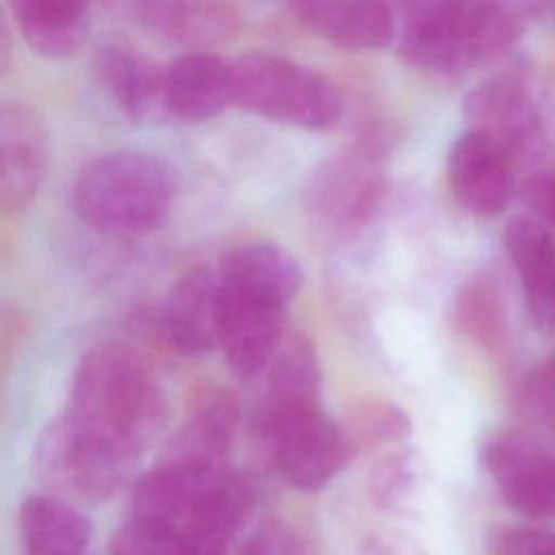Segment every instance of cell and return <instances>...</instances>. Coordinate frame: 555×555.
I'll return each mask as SVG.
<instances>
[{
	"instance_id": "1",
	"label": "cell",
	"mask_w": 555,
	"mask_h": 555,
	"mask_svg": "<svg viewBox=\"0 0 555 555\" xmlns=\"http://www.w3.org/2000/svg\"><path fill=\"white\" fill-rule=\"evenodd\" d=\"M61 416L93 444L137 466L167 423V401L137 349L104 340L78 360Z\"/></svg>"
},
{
	"instance_id": "2",
	"label": "cell",
	"mask_w": 555,
	"mask_h": 555,
	"mask_svg": "<svg viewBox=\"0 0 555 555\" xmlns=\"http://www.w3.org/2000/svg\"><path fill=\"white\" fill-rule=\"evenodd\" d=\"M544 0H399L397 52L436 78H457L505 54Z\"/></svg>"
},
{
	"instance_id": "3",
	"label": "cell",
	"mask_w": 555,
	"mask_h": 555,
	"mask_svg": "<svg viewBox=\"0 0 555 555\" xmlns=\"http://www.w3.org/2000/svg\"><path fill=\"white\" fill-rule=\"evenodd\" d=\"M176 195L171 167L156 154L115 150L89 160L72 186L78 219L98 234L143 236L165 223Z\"/></svg>"
},
{
	"instance_id": "4",
	"label": "cell",
	"mask_w": 555,
	"mask_h": 555,
	"mask_svg": "<svg viewBox=\"0 0 555 555\" xmlns=\"http://www.w3.org/2000/svg\"><path fill=\"white\" fill-rule=\"evenodd\" d=\"M232 65V104L258 117L325 130L340 117V98L321 74L273 52H247Z\"/></svg>"
},
{
	"instance_id": "5",
	"label": "cell",
	"mask_w": 555,
	"mask_h": 555,
	"mask_svg": "<svg viewBox=\"0 0 555 555\" xmlns=\"http://www.w3.org/2000/svg\"><path fill=\"white\" fill-rule=\"evenodd\" d=\"M35 468L50 494L78 507L108 501L134 473V464L93 444L63 416L41 431Z\"/></svg>"
},
{
	"instance_id": "6",
	"label": "cell",
	"mask_w": 555,
	"mask_h": 555,
	"mask_svg": "<svg viewBox=\"0 0 555 555\" xmlns=\"http://www.w3.org/2000/svg\"><path fill=\"white\" fill-rule=\"evenodd\" d=\"M262 427L282 477L301 490H319L351 457V442L319 403H301L262 414Z\"/></svg>"
},
{
	"instance_id": "7",
	"label": "cell",
	"mask_w": 555,
	"mask_h": 555,
	"mask_svg": "<svg viewBox=\"0 0 555 555\" xmlns=\"http://www.w3.org/2000/svg\"><path fill=\"white\" fill-rule=\"evenodd\" d=\"M382 197V169L373 150L360 147L319 165L306 191V206L323 228L353 232L377 212Z\"/></svg>"
},
{
	"instance_id": "8",
	"label": "cell",
	"mask_w": 555,
	"mask_h": 555,
	"mask_svg": "<svg viewBox=\"0 0 555 555\" xmlns=\"http://www.w3.org/2000/svg\"><path fill=\"white\" fill-rule=\"evenodd\" d=\"M468 130L486 137L512 165L542 143V119L527 87L509 74H496L464 98Z\"/></svg>"
},
{
	"instance_id": "9",
	"label": "cell",
	"mask_w": 555,
	"mask_h": 555,
	"mask_svg": "<svg viewBox=\"0 0 555 555\" xmlns=\"http://www.w3.org/2000/svg\"><path fill=\"white\" fill-rule=\"evenodd\" d=\"M238 416L241 408L230 390L215 388L206 392L171 434L163 447L158 464L195 477H221L230 470L228 457L234 444Z\"/></svg>"
},
{
	"instance_id": "10",
	"label": "cell",
	"mask_w": 555,
	"mask_h": 555,
	"mask_svg": "<svg viewBox=\"0 0 555 555\" xmlns=\"http://www.w3.org/2000/svg\"><path fill=\"white\" fill-rule=\"evenodd\" d=\"M481 464L512 509L533 518L555 516V457L527 434H494L481 449Z\"/></svg>"
},
{
	"instance_id": "11",
	"label": "cell",
	"mask_w": 555,
	"mask_h": 555,
	"mask_svg": "<svg viewBox=\"0 0 555 555\" xmlns=\"http://www.w3.org/2000/svg\"><path fill=\"white\" fill-rule=\"evenodd\" d=\"M50 167V132L37 108L0 100V212L26 208Z\"/></svg>"
},
{
	"instance_id": "12",
	"label": "cell",
	"mask_w": 555,
	"mask_h": 555,
	"mask_svg": "<svg viewBox=\"0 0 555 555\" xmlns=\"http://www.w3.org/2000/svg\"><path fill=\"white\" fill-rule=\"evenodd\" d=\"M219 282V280H217ZM284 304L219 284V345L230 371L249 379L269 366L282 345Z\"/></svg>"
},
{
	"instance_id": "13",
	"label": "cell",
	"mask_w": 555,
	"mask_h": 555,
	"mask_svg": "<svg viewBox=\"0 0 555 555\" xmlns=\"http://www.w3.org/2000/svg\"><path fill=\"white\" fill-rule=\"evenodd\" d=\"M165 340L186 358H199L219 345V282L206 267L184 271L167 288L160 304Z\"/></svg>"
},
{
	"instance_id": "14",
	"label": "cell",
	"mask_w": 555,
	"mask_h": 555,
	"mask_svg": "<svg viewBox=\"0 0 555 555\" xmlns=\"http://www.w3.org/2000/svg\"><path fill=\"white\" fill-rule=\"evenodd\" d=\"M447 178L457 204L481 217L503 212L514 193L512 163L486 137L468 128L449 147Z\"/></svg>"
},
{
	"instance_id": "15",
	"label": "cell",
	"mask_w": 555,
	"mask_h": 555,
	"mask_svg": "<svg viewBox=\"0 0 555 555\" xmlns=\"http://www.w3.org/2000/svg\"><path fill=\"white\" fill-rule=\"evenodd\" d=\"M165 113L206 121L232 104V65L208 50H191L163 67Z\"/></svg>"
},
{
	"instance_id": "16",
	"label": "cell",
	"mask_w": 555,
	"mask_h": 555,
	"mask_svg": "<svg viewBox=\"0 0 555 555\" xmlns=\"http://www.w3.org/2000/svg\"><path fill=\"white\" fill-rule=\"evenodd\" d=\"M256 488L245 473L228 470L195 505L178 533L184 555H228L251 514Z\"/></svg>"
},
{
	"instance_id": "17",
	"label": "cell",
	"mask_w": 555,
	"mask_h": 555,
	"mask_svg": "<svg viewBox=\"0 0 555 555\" xmlns=\"http://www.w3.org/2000/svg\"><path fill=\"white\" fill-rule=\"evenodd\" d=\"M295 17L317 37L345 50H379L395 37L386 0H288Z\"/></svg>"
},
{
	"instance_id": "18",
	"label": "cell",
	"mask_w": 555,
	"mask_h": 555,
	"mask_svg": "<svg viewBox=\"0 0 555 555\" xmlns=\"http://www.w3.org/2000/svg\"><path fill=\"white\" fill-rule=\"evenodd\" d=\"M505 249L522 284L525 304L535 325L555 330V236L533 217L518 215L505 223Z\"/></svg>"
},
{
	"instance_id": "19",
	"label": "cell",
	"mask_w": 555,
	"mask_h": 555,
	"mask_svg": "<svg viewBox=\"0 0 555 555\" xmlns=\"http://www.w3.org/2000/svg\"><path fill=\"white\" fill-rule=\"evenodd\" d=\"M134 13L158 37L204 50L236 33L232 0H134Z\"/></svg>"
},
{
	"instance_id": "20",
	"label": "cell",
	"mask_w": 555,
	"mask_h": 555,
	"mask_svg": "<svg viewBox=\"0 0 555 555\" xmlns=\"http://www.w3.org/2000/svg\"><path fill=\"white\" fill-rule=\"evenodd\" d=\"M98 85L108 100L134 124L154 121L165 113L163 69L141 54L108 43L102 46L93 61Z\"/></svg>"
},
{
	"instance_id": "21",
	"label": "cell",
	"mask_w": 555,
	"mask_h": 555,
	"mask_svg": "<svg viewBox=\"0 0 555 555\" xmlns=\"http://www.w3.org/2000/svg\"><path fill=\"white\" fill-rule=\"evenodd\" d=\"M221 286L275 304H288L301 288L304 273L295 256L275 243L232 247L215 271Z\"/></svg>"
},
{
	"instance_id": "22",
	"label": "cell",
	"mask_w": 555,
	"mask_h": 555,
	"mask_svg": "<svg viewBox=\"0 0 555 555\" xmlns=\"http://www.w3.org/2000/svg\"><path fill=\"white\" fill-rule=\"evenodd\" d=\"M9 9L22 39L39 56H72L87 39L91 0H9Z\"/></svg>"
},
{
	"instance_id": "23",
	"label": "cell",
	"mask_w": 555,
	"mask_h": 555,
	"mask_svg": "<svg viewBox=\"0 0 555 555\" xmlns=\"http://www.w3.org/2000/svg\"><path fill=\"white\" fill-rule=\"evenodd\" d=\"M20 538L24 555H87L91 522L61 496L28 494L20 505Z\"/></svg>"
},
{
	"instance_id": "24",
	"label": "cell",
	"mask_w": 555,
	"mask_h": 555,
	"mask_svg": "<svg viewBox=\"0 0 555 555\" xmlns=\"http://www.w3.org/2000/svg\"><path fill=\"white\" fill-rule=\"evenodd\" d=\"M269 366L262 414L301 403H319L321 366L306 336H293L280 345Z\"/></svg>"
},
{
	"instance_id": "25",
	"label": "cell",
	"mask_w": 555,
	"mask_h": 555,
	"mask_svg": "<svg viewBox=\"0 0 555 555\" xmlns=\"http://www.w3.org/2000/svg\"><path fill=\"white\" fill-rule=\"evenodd\" d=\"M457 321L481 345L496 347L505 338L503 301L490 278H475L462 288L457 299Z\"/></svg>"
},
{
	"instance_id": "26",
	"label": "cell",
	"mask_w": 555,
	"mask_h": 555,
	"mask_svg": "<svg viewBox=\"0 0 555 555\" xmlns=\"http://www.w3.org/2000/svg\"><path fill=\"white\" fill-rule=\"evenodd\" d=\"M349 429H345L351 447L382 444L403 440L410 434V418L403 410L390 403L371 401L358 405L351 414Z\"/></svg>"
},
{
	"instance_id": "27",
	"label": "cell",
	"mask_w": 555,
	"mask_h": 555,
	"mask_svg": "<svg viewBox=\"0 0 555 555\" xmlns=\"http://www.w3.org/2000/svg\"><path fill=\"white\" fill-rule=\"evenodd\" d=\"M414 457L408 451L384 457L371 473V496L379 507H399L414 486Z\"/></svg>"
},
{
	"instance_id": "28",
	"label": "cell",
	"mask_w": 555,
	"mask_h": 555,
	"mask_svg": "<svg viewBox=\"0 0 555 555\" xmlns=\"http://www.w3.org/2000/svg\"><path fill=\"white\" fill-rule=\"evenodd\" d=\"M108 555H184V551L171 535L128 516L115 529Z\"/></svg>"
},
{
	"instance_id": "29",
	"label": "cell",
	"mask_w": 555,
	"mask_h": 555,
	"mask_svg": "<svg viewBox=\"0 0 555 555\" xmlns=\"http://www.w3.org/2000/svg\"><path fill=\"white\" fill-rule=\"evenodd\" d=\"M236 555H312L304 538L284 522H264L238 546Z\"/></svg>"
},
{
	"instance_id": "30",
	"label": "cell",
	"mask_w": 555,
	"mask_h": 555,
	"mask_svg": "<svg viewBox=\"0 0 555 555\" xmlns=\"http://www.w3.org/2000/svg\"><path fill=\"white\" fill-rule=\"evenodd\" d=\"M496 555H555V531L509 529L494 542Z\"/></svg>"
},
{
	"instance_id": "31",
	"label": "cell",
	"mask_w": 555,
	"mask_h": 555,
	"mask_svg": "<svg viewBox=\"0 0 555 555\" xmlns=\"http://www.w3.org/2000/svg\"><path fill=\"white\" fill-rule=\"evenodd\" d=\"M522 195L538 219L555 230V167L529 176L522 184Z\"/></svg>"
},
{
	"instance_id": "32",
	"label": "cell",
	"mask_w": 555,
	"mask_h": 555,
	"mask_svg": "<svg viewBox=\"0 0 555 555\" xmlns=\"http://www.w3.org/2000/svg\"><path fill=\"white\" fill-rule=\"evenodd\" d=\"M362 555H425V553L410 538L384 533V535L371 538L366 542Z\"/></svg>"
},
{
	"instance_id": "33",
	"label": "cell",
	"mask_w": 555,
	"mask_h": 555,
	"mask_svg": "<svg viewBox=\"0 0 555 555\" xmlns=\"http://www.w3.org/2000/svg\"><path fill=\"white\" fill-rule=\"evenodd\" d=\"M13 61V37L4 13L0 11V76H4Z\"/></svg>"
},
{
	"instance_id": "34",
	"label": "cell",
	"mask_w": 555,
	"mask_h": 555,
	"mask_svg": "<svg viewBox=\"0 0 555 555\" xmlns=\"http://www.w3.org/2000/svg\"><path fill=\"white\" fill-rule=\"evenodd\" d=\"M551 4H553V13H555V0H551Z\"/></svg>"
}]
</instances>
